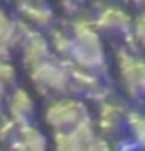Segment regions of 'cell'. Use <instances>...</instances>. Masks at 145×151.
<instances>
[{
    "label": "cell",
    "mask_w": 145,
    "mask_h": 151,
    "mask_svg": "<svg viewBox=\"0 0 145 151\" xmlns=\"http://www.w3.org/2000/svg\"><path fill=\"white\" fill-rule=\"evenodd\" d=\"M101 79L97 74L75 68L72 70V92L83 96H97L101 92Z\"/></svg>",
    "instance_id": "12"
},
{
    "label": "cell",
    "mask_w": 145,
    "mask_h": 151,
    "mask_svg": "<svg viewBox=\"0 0 145 151\" xmlns=\"http://www.w3.org/2000/svg\"><path fill=\"white\" fill-rule=\"evenodd\" d=\"M29 35L31 33H28L24 26L19 22H13L0 9V46H6L13 52L17 46H22Z\"/></svg>",
    "instance_id": "10"
},
{
    "label": "cell",
    "mask_w": 145,
    "mask_h": 151,
    "mask_svg": "<svg viewBox=\"0 0 145 151\" xmlns=\"http://www.w3.org/2000/svg\"><path fill=\"white\" fill-rule=\"evenodd\" d=\"M132 35H134L136 42H138L141 48H145V13L140 15V17L132 22Z\"/></svg>",
    "instance_id": "17"
},
{
    "label": "cell",
    "mask_w": 145,
    "mask_h": 151,
    "mask_svg": "<svg viewBox=\"0 0 145 151\" xmlns=\"http://www.w3.org/2000/svg\"><path fill=\"white\" fill-rule=\"evenodd\" d=\"M19 13L29 26L39 29V32L50 29L55 22V17H53L48 4H24V6H19Z\"/></svg>",
    "instance_id": "11"
},
{
    "label": "cell",
    "mask_w": 145,
    "mask_h": 151,
    "mask_svg": "<svg viewBox=\"0 0 145 151\" xmlns=\"http://www.w3.org/2000/svg\"><path fill=\"white\" fill-rule=\"evenodd\" d=\"M96 29L101 35L112 37V39H125L129 33H132V20L125 11L118 7H106L105 11L99 13Z\"/></svg>",
    "instance_id": "6"
},
{
    "label": "cell",
    "mask_w": 145,
    "mask_h": 151,
    "mask_svg": "<svg viewBox=\"0 0 145 151\" xmlns=\"http://www.w3.org/2000/svg\"><path fill=\"white\" fill-rule=\"evenodd\" d=\"M53 55H51V44L41 35H29L26 42L22 44V65L24 68L29 72L41 66L44 63L51 61Z\"/></svg>",
    "instance_id": "7"
},
{
    "label": "cell",
    "mask_w": 145,
    "mask_h": 151,
    "mask_svg": "<svg viewBox=\"0 0 145 151\" xmlns=\"http://www.w3.org/2000/svg\"><path fill=\"white\" fill-rule=\"evenodd\" d=\"M74 48L70 54V61L75 65V68L103 74L106 70V57L101 42V33L96 26H90L88 22H77L74 24Z\"/></svg>",
    "instance_id": "1"
},
{
    "label": "cell",
    "mask_w": 145,
    "mask_h": 151,
    "mask_svg": "<svg viewBox=\"0 0 145 151\" xmlns=\"http://www.w3.org/2000/svg\"><path fill=\"white\" fill-rule=\"evenodd\" d=\"M0 81L6 87H11L17 81V70L9 61H0Z\"/></svg>",
    "instance_id": "16"
},
{
    "label": "cell",
    "mask_w": 145,
    "mask_h": 151,
    "mask_svg": "<svg viewBox=\"0 0 145 151\" xmlns=\"http://www.w3.org/2000/svg\"><path fill=\"white\" fill-rule=\"evenodd\" d=\"M127 127L131 129L132 138L140 146H145V116L140 114H129L127 116Z\"/></svg>",
    "instance_id": "15"
},
{
    "label": "cell",
    "mask_w": 145,
    "mask_h": 151,
    "mask_svg": "<svg viewBox=\"0 0 145 151\" xmlns=\"http://www.w3.org/2000/svg\"><path fill=\"white\" fill-rule=\"evenodd\" d=\"M6 105H7V87L0 81V114L4 112Z\"/></svg>",
    "instance_id": "19"
},
{
    "label": "cell",
    "mask_w": 145,
    "mask_h": 151,
    "mask_svg": "<svg viewBox=\"0 0 145 151\" xmlns=\"http://www.w3.org/2000/svg\"><path fill=\"white\" fill-rule=\"evenodd\" d=\"M51 48L57 52L59 55H63L66 59H70L72 54V48H74V37L72 33H66V32H53L51 37Z\"/></svg>",
    "instance_id": "14"
},
{
    "label": "cell",
    "mask_w": 145,
    "mask_h": 151,
    "mask_svg": "<svg viewBox=\"0 0 145 151\" xmlns=\"http://www.w3.org/2000/svg\"><path fill=\"white\" fill-rule=\"evenodd\" d=\"M46 146H48L46 137L31 124L20 127V134L13 144V147H19V149H44Z\"/></svg>",
    "instance_id": "13"
},
{
    "label": "cell",
    "mask_w": 145,
    "mask_h": 151,
    "mask_svg": "<svg viewBox=\"0 0 145 151\" xmlns=\"http://www.w3.org/2000/svg\"><path fill=\"white\" fill-rule=\"evenodd\" d=\"M15 6H24V4H48V0H13Z\"/></svg>",
    "instance_id": "20"
},
{
    "label": "cell",
    "mask_w": 145,
    "mask_h": 151,
    "mask_svg": "<svg viewBox=\"0 0 145 151\" xmlns=\"http://www.w3.org/2000/svg\"><path fill=\"white\" fill-rule=\"evenodd\" d=\"M29 81L44 98H61L72 92V72L53 59L29 70Z\"/></svg>",
    "instance_id": "2"
},
{
    "label": "cell",
    "mask_w": 145,
    "mask_h": 151,
    "mask_svg": "<svg viewBox=\"0 0 145 151\" xmlns=\"http://www.w3.org/2000/svg\"><path fill=\"white\" fill-rule=\"evenodd\" d=\"M119 76L123 83L125 92L132 100H143L145 98V61L136 59L131 54H121L118 57Z\"/></svg>",
    "instance_id": "5"
},
{
    "label": "cell",
    "mask_w": 145,
    "mask_h": 151,
    "mask_svg": "<svg viewBox=\"0 0 145 151\" xmlns=\"http://www.w3.org/2000/svg\"><path fill=\"white\" fill-rule=\"evenodd\" d=\"M61 4H63L64 11L74 13V11H77V7H79V4H81V0H61Z\"/></svg>",
    "instance_id": "18"
},
{
    "label": "cell",
    "mask_w": 145,
    "mask_h": 151,
    "mask_svg": "<svg viewBox=\"0 0 145 151\" xmlns=\"http://www.w3.org/2000/svg\"><path fill=\"white\" fill-rule=\"evenodd\" d=\"M90 120V111L83 101L59 98L44 111V122L53 133H66Z\"/></svg>",
    "instance_id": "3"
},
{
    "label": "cell",
    "mask_w": 145,
    "mask_h": 151,
    "mask_svg": "<svg viewBox=\"0 0 145 151\" xmlns=\"http://www.w3.org/2000/svg\"><path fill=\"white\" fill-rule=\"evenodd\" d=\"M53 146L57 149L75 151V149H96L99 146H106V144L103 142V137H97L92 122L88 120V122L74 127V129L66 133H55Z\"/></svg>",
    "instance_id": "4"
},
{
    "label": "cell",
    "mask_w": 145,
    "mask_h": 151,
    "mask_svg": "<svg viewBox=\"0 0 145 151\" xmlns=\"http://www.w3.org/2000/svg\"><path fill=\"white\" fill-rule=\"evenodd\" d=\"M127 127V114L118 105L105 103L99 112V129L103 133V138H112Z\"/></svg>",
    "instance_id": "9"
},
{
    "label": "cell",
    "mask_w": 145,
    "mask_h": 151,
    "mask_svg": "<svg viewBox=\"0 0 145 151\" xmlns=\"http://www.w3.org/2000/svg\"><path fill=\"white\" fill-rule=\"evenodd\" d=\"M6 109L9 112V118L15 120V122L20 124V125L31 124L33 114H35V103L31 100V96L22 88H17L11 94V98H7Z\"/></svg>",
    "instance_id": "8"
}]
</instances>
